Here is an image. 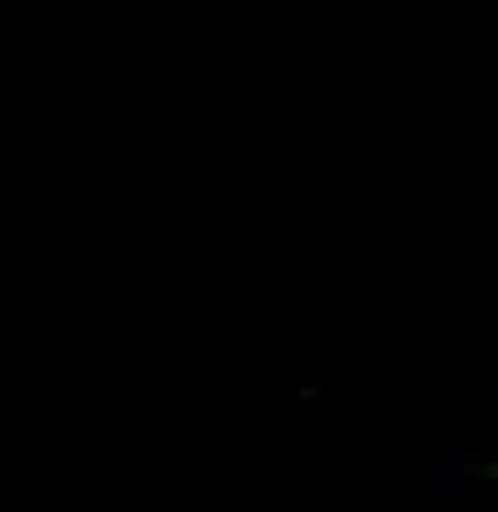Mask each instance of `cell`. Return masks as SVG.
<instances>
[{
  "instance_id": "obj_1",
  "label": "cell",
  "mask_w": 498,
  "mask_h": 512,
  "mask_svg": "<svg viewBox=\"0 0 498 512\" xmlns=\"http://www.w3.org/2000/svg\"><path fill=\"white\" fill-rule=\"evenodd\" d=\"M478 478H498V465H478Z\"/></svg>"
}]
</instances>
